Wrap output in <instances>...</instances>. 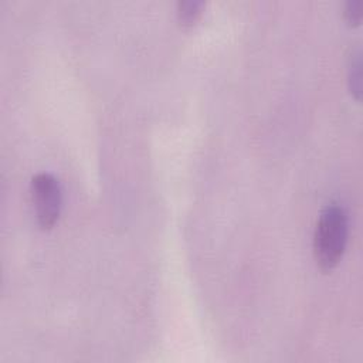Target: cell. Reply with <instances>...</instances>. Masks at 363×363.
I'll return each mask as SVG.
<instances>
[{
    "mask_svg": "<svg viewBox=\"0 0 363 363\" xmlns=\"http://www.w3.org/2000/svg\"><path fill=\"white\" fill-rule=\"evenodd\" d=\"M363 16V3L360 0H349L345 6V19L349 26H359Z\"/></svg>",
    "mask_w": 363,
    "mask_h": 363,
    "instance_id": "5",
    "label": "cell"
},
{
    "mask_svg": "<svg viewBox=\"0 0 363 363\" xmlns=\"http://www.w3.org/2000/svg\"><path fill=\"white\" fill-rule=\"evenodd\" d=\"M348 244V216L339 206L331 203L319 214L314 236V256L324 272H331L341 263Z\"/></svg>",
    "mask_w": 363,
    "mask_h": 363,
    "instance_id": "1",
    "label": "cell"
},
{
    "mask_svg": "<svg viewBox=\"0 0 363 363\" xmlns=\"http://www.w3.org/2000/svg\"><path fill=\"white\" fill-rule=\"evenodd\" d=\"M35 214L43 230H51L59 221L63 205L62 186L51 174H37L32 180Z\"/></svg>",
    "mask_w": 363,
    "mask_h": 363,
    "instance_id": "2",
    "label": "cell"
},
{
    "mask_svg": "<svg viewBox=\"0 0 363 363\" xmlns=\"http://www.w3.org/2000/svg\"><path fill=\"white\" fill-rule=\"evenodd\" d=\"M205 3L201 0H183L178 3V20L183 27H193L203 15Z\"/></svg>",
    "mask_w": 363,
    "mask_h": 363,
    "instance_id": "3",
    "label": "cell"
},
{
    "mask_svg": "<svg viewBox=\"0 0 363 363\" xmlns=\"http://www.w3.org/2000/svg\"><path fill=\"white\" fill-rule=\"evenodd\" d=\"M348 84L351 94L360 101L362 95V54L360 50L352 53L348 63Z\"/></svg>",
    "mask_w": 363,
    "mask_h": 363,
    "instance_id": "4",
    "label": "cell"
}]
</instances>
